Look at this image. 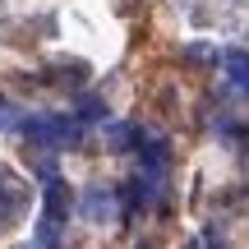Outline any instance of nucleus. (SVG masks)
Masks as SVG:
<instances>
[{"label":"nucleus","instance_id":"nucleus-1","mask_svg":"<svg viewBox=\"0 0 249 249\" xmlns=\"http://www.w3.org/2000/svg\"><path fill=\"white\" fill-rule=\"evenodd\" d=\"M23 134H28V143H37V148H65V143H79L83 139V120L33 116V120H23Z\"/></svg>","mask_w":249,"mask_h":249},{"label":"nucleus","instance_id":"nucleus-6","mask_svg":"<svg viewBox=\"0 0 249 249\" xmlns=\"http://www.w3.org/2000/svg\"><path fill=\"white\" fill-rule=\"evenodd\" d=\"M102 134H107L111 148H129V139H139L134 124H124V120H102Z\"/></svg>","mask_w":249,"mask_h":249},{"label":"nucleus","instance_id":"nucleus-8","mask_svg":"<svg viewBox=\"0 0 249 249\" xmlns=\"http://www.w3.org/2000/svg\"><path fill=\"white\" fill-rule=\"evenodd\" d=\"M0 129H23V116H18L5 97H0Z\"/></svg>","mask_w":249,"mask_h":249},{"label":"nucleus","instance_id":"nucleus-3","mask_svg":"<svg viewBox=\"0 0 249 249\" xmlns=\"http://www.w3.org/2000/svg\"><path fill=\"white\" fill-rule=\"evenodd\" d=\"M42 217H51V222H60L65 226V217H70V189H65V180H46V189H42Z\"/></svg>","mask_w":249,"mask_h":249},{"label":"nucleus","instance_id":"nucleus-4","mask_svg":"<svg viewBox=\"0 0 249 249\" xmlns=\"http://www.w3.org/2000/svg\"><path fill=\"white\" fill-rule=\"evenodd\" d=\"M222 70L240 92H249V51H222Z\"/></svg>","mask_w":249,"mask_h":249},{"label":"nucleus","instance_id":"nucleus-7","mask_svg":"<svg viewBox=\"0 0 249 249\" xmlns=\"http://www.w3.org/2000/svg\"><path fill=\"white\" fill-rule=\"evenodd\" d=\"M79 120H107V107H102V97H79Z\"/></svg>","mask_w":249,"mask_h":249},{"label":"nucleus","instance_id":"nucleus-5","mask_svg":"<svg viewBox=\"0 0 249 249\" xmlns=\"http://www.w3.org/2000/svg\"><path fill=\"white\" fill-rule=\"evenodd\" d=\"M28 249H60V222H51V217H42L33 231V245Z\"/></svg>","mask_w":249,"mask_h":249},{"label":"nucleus","instance_id":"nucleus-2","mask_svg":"<svg viewBox=\"0 0 249 249\" xmlns=\"http://www.w3.org/2000/svg\"><path fill=\"white\" fill-rule=\"evenodd\" d=\"M79 213H83L88 226H116V217L124 213V198L107 185H88L83 198H79Z\"/></svg>","mask_w":249,"mask_h":249}]
</instances>
